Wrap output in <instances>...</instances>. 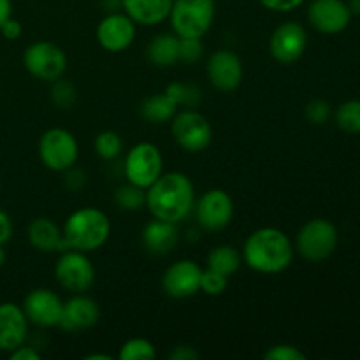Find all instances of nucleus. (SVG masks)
<instances>
[{"label": "nucleus", "mask_w": 360, "mask_h": 360, "mask_svg": "<svg viewBox=\"0 0 360 360\" xmlns=\"http://www.w3.org/2000/svg\"><path fill=\"white\" fill-rule=\"evenodd\" d=\"M6 264V250H4V245H0V269Z\"/></svg>", "instance_id": "nucleus-44"}, {"label": "nucleus", "mask_w": 360, "mask_h": 360, "mask_svg": "<svg viewBox=\"0 0 360 360\" xmlns=\"http://www.w3.org/2000/svg\"><path fill=\"white\" fill-rule=\"evenodd\" d=\"M23 65L28 74L41 81H56L67 70V55L60 46L37 41L25 49Z\"/></svg>", "instance_id": "nucleus-10"}, {"label": "nucleus", "mask_w": 360, "mask_h": 360, "mask_svg": "<svg viewBox=\"0 0 360 360\" xmlns=\"http://www.w3.org/2000/svg\"><path fill=\"white\" fill-rule=\"evenodd\" d=\"M336 125L347 134H360V101L343 102L334 112Z\"/></svg>", "instance_id": "nucleus-27"}, {"label": "nucleus", "mask_w": 360, "mask_h": 360, "mask_svg": "<svg viewBox=\"0 0 360 360\" xmlns=\"http://www.w3.org/2000/svg\"><path fill=\"white\" fill-rule=\"evenodd\" d=\"M202 42L197 37L179 39V60L183 62H197L202 56Z\"/></svg>", "instance_id": "nucleus-34"}, {"label": "nucleus", "mask_w": 360, "mask_h": 360, "mask_svg": "<svg viewBox=\"0 0 360 360\" xmlns=\"http://www.w3.org/2000/svg\"><path fill=\"white\" fill-rule=\"evenodd\" d=\"M157 357V348L144 338H132L125 341L118 352L120 360H153Z\"/></svg>", "instance_id": "nucleus-26"}, {"label": "nucleus", "mask_w": 360, "mask_h": 360, "mask_svg": "<svg viewBox=\"0 0 360 360\" xmlns=\"http://www.w3.org/2000/svg\"><path fill=\"white\" fill-rule=\"evenodd\" d=\"M178 224H172V221L155 218V220L150 221L143 231L144 248H146L148 252L155 253V255H165V253L172 252L174 246L178 245Z\"/></svg>", "instance_id": "nucleus-22"}, {"label": "nucleus", "mask_w": 360, "mask_h": 360, "mask_svg": "<svg viewBox=\"0 0 360 360\" xmlns=\"http://www.w3.org/2000/svg\"><path fill=\"white\" fill-rule=\"evenodd\" d=\"M28 243L34 246L35 250L44 253L53 252H65L69 250L65 239H63V232L60 231L58 225L53 220L46 217L34 218L28 225Z\"/></svg>", "instance_id": "nucleus-20"}, {"label": "nucleus", "mask_w": 360, "mask_h": 360, "mask_svg": "<svg viewBox=\"0 0 360 360\" xmlns=\"http://www.w3.org/2000/svg\"><path fill=\"white\" fill-rule=\"evenodd\" d=\"M146 56L155 67H172L179 62V37L176 34H160L148 44Z\"/></svg>", "instance_id": "nucleus-23"}, {"label": "nucleus", "mask_w": 360, "mask_h": 360, "mask_svg": "<svg viewBox=\"0 0 360 360\" xmlns=\"http://www.w3.org/2000/svg\"><path fill=\"white\" fill-rule=\"evenodd\" d=\"M171 132L176 144L188 153H200L213 139V129L204 115L192 108L178 111L171 120Z\"/></svg>", "instance_id": "nucleus-7"}, {"label": "nucleus", "mask_w": 360, "mask_h": 360, "mask_svg": "<svg viewBox=\"0 0 360 360\" xmlns=\"http://www.w3.org/2000/svg\"><path fill=\"white\" fill-rule=\"evenodd\" d=\"M176 105H185V108H195L202 98V91L193 84L185 83H171L164 91Z\"/></svg>", "instance_id": "nucleus-28"}, {"label": "nucleus", "mask_w": 360, "mask_h": 360, "mask_svg": "<svg viewBox=\"0 0 360 360\" xmlns=\"http://www.w3.org/2000/svg\"><path fill=\"white\" fill-rule=\"evenodd\" d=\"M197 224L204 231L217 232L227 227L234 217V202L225 190L213 188L204 193L193 206Z\"/></svg>", "instance_id": "nucleus-11"}, {"label": "nucleus", "mask_w": 360, "mask_h": 360, "mask_svg": "<svg viewBox=\"0 0 360 360\" xmlns=\"http://www.w3.org/2000/svg\"><path fill=\"white\" fill-rule=\"evenodd\" d=\"M98 319H101V309L97 301L84 294H74V297L63 302V315L58 327L67 333H81L94 327Z\"/></svg>", "instance_id": "nucleus-19"}, {"label": "nucleus", "mask_w": 360, "mask_h": 360, "mask_svg": "<svg viewBox=\"0 0 360 360\" xmlns=\"http://www.w3.org/2000/svg\"><path fill=\"white\" fill-rule=\"evenodd\" d=\"M115 200L122 210L125 211H137L146 204V190L139 188L136 185L120 186L115 193Z\"/></svg>", "instance_id": "nucleus-30"}, {"label": "nucleus", "mask_w": 360, "mask_h": 360, "mask_svg": "<svg viewBox=\"0 0 360 360\" xmlns=\"http://www.w3.org/2000/svg\"><path fill=\"white\" fill-rule=\"evenodd\" d=\"M153 218L179 224L190 217L195 206V188L183 172H162L160 178L146 188V204Z\"/></svg>", "instance_id": "nucleus-1"}, {"label": "nucleus", "mask_w": 360, "mask_h": 360, "mask_svg": "<svg viewBox=\"0 0 360 360\" xmlns=\"http://www.w3.org/2000/svg\"><path fill=\"white\" fill-rule=\"evenodd\" d=\"M123 171L130 185L143 190L150 188L164 172V158L160 150L151 143H137L127 153Z\"/></svg>", "instance_id": "nucleus-6"}, {"label": "nucleus", "mask_w": 360, "mask_h": 360, "mask_svg": "<svg viewBox=\"0 0 360 360\" xmlns=\"http://www.w3.org/2000/svg\"><path fill=\"white\" fill-rule=\"evenodd\" d=\"M266 360H306V355L292 345H274L264 354Z\"/></svg>", "instance_id": "nucleus-35"}, {"label": "nucleus", "mask_w": 360, "mask_h": 360, "mask_svg": "<svg viewBox=\"0 0 360 360\" xmlns=\"http://www.w3.org/2000/svg\"><path fill=\"white\" fill-rule=\"evenodd\" d=\"M348 7H350L352 14H359L360 16V0H348Z\"/></svg>", "instance_id": "nucleus-42"}, {"label": "nucleus", "mask_w": 360, "mask_h": 360, "mask_svg": "<svg viewBox=\"0 0 360 360\" xmlns=\"http://www.w3.org/2000/svg\"><path fill=\"white\" fill-rule=\"evenodd\" d=\"M21 308L28 323L42 329L58 327L63 315V301L49 288H34L28 292Z\"/></svg>", "instance_id": "nucleus-12"}, {"label": "nucleus", "mask_w": 360, "mask_h": 360, "mask_svg": "<svg viewBox=\"0 0 360 360\" xmlns=\"http://www.w3.org/2000/svg\"><path fill=\"white\" fill-rule=\"evenodd\" d=\"M39 157L49 171H69L79 157L76 137L69 130L58 127L46 130L39 141Z\"/></svg>", "instance_id": "nucleus-9"}, {"label": "nucleus", "mask_w": 360, "mask_h": 360, "mask_svg": "<svg viewBox=\"0 0 360 360\" xmlns=\"http://www.w3.org/2000/svg\"><path fill=\"white\" fill-rule=\"evenodd\" d=\"M13 238V221L4 210H0V245H6Z\"/></svg>", "instance_id": "nucleus-39"}, {"label": "nucleus", "mask_w": 360, "mask_h": 360, "mask_svg": "<svg viewBox=\"0 0 360 360\" xmlns=\"http://www.w3.org/2000/svg\"><path fill=\"white\" fill-rule=\"evenodd\" d=\"M0 34H2L7 41H16V39L21 37V34H23V27H21L20 21L14 20V18L11 16L9 20L0 27Z\"/></svg>", "instance_id": "nucleus-37"}, {"label": "nucleus", "mask_w": 360, "mask_h": 360, "mask_svg": "<svg viewBox=\"0 0 360 360\" xmlns=\"http://www.w3.org/2000/svg\"><path fill=\"white\" fill-rule=\"evenodd\" d=\"M210 83L218 91L238 90L243 81V63L241 58L231 49H218L210 56L206 65Z\"/></svg>", "instance_id": "nucleus-17"}, {"label": "nucleus", "mask_w": 360, "mask_h": 360, "mask_svg": "<svg viewBox=\"0 0 360 360\" xmlns=\"http://www.w3.org/2000/svg\"><path fill=\"white\" fill-rule=\"evenodd\" d=\"M338 229L326 218H313L306 221L297 232L295 248L308 262H323L338 248Z\"/></svg>", "instance_id": "nucleus-5"}, {"label": "nucleus", "mask_w": 360, "mask_h": 360, "mask_svg": "<svg viewBox=\"0 0 360 360\" xmlns=\"http://www.w3.org/2000/svg\"><path fill=\"white\" fill-rule=\"evenodd\" d=\"M86 360H111V355H102V354H91L84 357Z\"/></svg>", "instance_id": "nucleus-43"}, {"label": "nucleus", "mask_w": 360, "mask_h": 360, "mask_svg": "<svg viewBox=\"0 0 360 360\" xmlns=\"http://www.w3.org/2000/svg\"><path fill=\"white\" fill-rule=\"evenodd\" d=\"M62 232L69 248L88 253L108 243L111 221L97 207H81L67 218Z\"/></svg>", "instance_id": "nucleus-3"}, {"label": "nucleus", "mask_w": 360, "mask_h": 360, "mask_svg": "<svg viewBox=\"0 0 360 360\" xmlns=\"http://www.w3.org/2000/svg\"><path fill=\"white\" fill-rule=\"evenodd\" d=\"M136 23L125 13H109L97 27V41L109 53H120L130 48L136 39Z\"/></svg>", "instance_id": "nucleus-16"}, {"label": "nucleus", "mask_w": 360, "mask_h": 360, "mask_svg": "<svg viewBox=\"0 0 360 360\" xmlns=\"http://www.w3.org/2000/svg\"><path fill=\"white\" fill-rule=\"evenodd\" d=\"M171 360H195L199 359V354H197L193 348L190 347H178L171 355H169Z\"/></svg>", "instance_id": "nucleus-40"}, {"label": "nucleus", "mask_w": 360, "mask_h": 360, "mask_svg": "<svg viewBox=\"0 0 360 360\" xmlns=\"http://www.w3.org/2000/svg\"><path fill=\"white\" fill-rule=\"evenodd\" d=\"M11 360H41V354L35 350L34 347H27V345H21L16 350H13L9 354Z\"/></svg>", "instance_id": "nucleus-38"}, {"label": "nucleus", "mask_w": 360, "mask_h": 360, "mask_svg": "<svg viewBox=\"0 0 360 360\" xmlns=\"http://www.w3.org/2000/svg\"><path fill=\"white\" fill-rule=\"evenodd\" d=\"M227 276L217 273V271L206 269L202 271V278H200V292L207 295H221L227 290Z\"/></svg>", "instance_id": "nucleus-31"}, {"label": "nucleus", "mask_w": 360, "mask_h": 360, "mask_svg": "<svg viewBox=\"0 0 360 360\" xmlns=\"http://www.w3.org/2000/svg\"><path fill=\"white\" fill-rule=\"evenodd\" d=\"M243 262L262 274H278L294 262V246L283 231L262 227L252 232L243 246Z\"/></svg>", "instance_id": "nucleus-2"}, {"label": "nucleus", "mask_w": 360, "mask_h": 360, "mask_svg": "<svg viewBox=\"0 0 360 360\" xmlns=\"http://www.w3.org/2000/svg\"><path fill=\"white\" fill-rule=\"evenodd\" d=\"M13 16V2L11 0H0V27Z\"/></svg>", "instance_id": "nucleus-41"}, {"label": "nucleus", "mask_w": 360, "mask_h": 360, "mask_svg": "<svg viewBox=\"0 0 360 360\" xmlns=\"http://www.w3.org/2000/svg\"><path fill=\"white\" fill-rule=\"evenodd\" d=\"M56 281L70 294H86L95 283V267L84 252L65 250L55 266Z\"/></svg>", "instance_id": "nucleus-8"}, {"label": "nucleus", "mask_w": 360, "mask_h": 360, "mask_svg": "<svg viewBox=\"0 0 360 360\" xmlns=\"http://www.w3.org/2000/svg\"><path fill=\"white\" fill-rule=\"evenodd\" d=\"M176 112H178V105L165 94L151 95L141 105V115L150 123L171 122Z\"/></svg>", "instance_id": "nucleus-25"}, {"label": "nucleus", "mask_w": 360, "mask_h": 360, "mask_svg": "<svg viewBox=\"0 0 360 360\" xmlns=\"http://www.w3.org/2000/svg\"><path fill=\"white\" fill-rule=\"evenodd\" d=\"M207 269L217 271V273L224 274V276H232L236 271L241 267L243 255L231 245H220L214 246L210 253H207Z\"/></svg>", "instance_id": "nucleus-24"}, {"label": "nucleus", "mask_w": 360, "mask_h": 360, "mask_svg": "<svg viewBox=\"0 0 360 360\" xmlns=\"http://www.w3.org/2000/svg\"><path fill=\"white\" fill-rule=\"evenodd\" d=\"M259 2L273 13H290L301 7L306 0H259Z\"/></svg>", "instance_id": "nucleus-36"}, {"label": "nucleus", "mask_w": 360, "mask_h": 360, "mask_svg": "<svg viewBox=\"0 0 360 360\" xmlns=\"http://www.w3.org/2000/svg\"><path fill=\"white\" fill-rule=\"evenodd\" d=\"M306 48H308V35L304 27L297 21H285L271 35V56L285 65L297 62L304 55Z\"/></svg>", "instance_id": "nucleus-13"}, {"label": "nucleus", "mask_w": 360, "mask_h": 360, "mask_svg": "<svg viewBox=\"0 0 360 360\" xmlns=\"http://www.w3.org/2000/svg\"><path fill=\"white\" fill-rule=\"evenodd\" d=\"M172 2L174 0H122V7L136 25L155 27L167 20Z\"/></svg>", "instance_id": "nucleus-21"}, {"label": "nucleus", "mask_w": 360, "mask_h": 360, "mask_svg": "<svg viewBox=\"0 0 360 360\" xmlns=\"http://www.w3.org/2000/svg\"><path fill=\"white\" fill-rule=\"evenodd\" d=\"M28 336V320L23 308L16 302H0V352L11 354L25 343Z\"/></svg>", "instance_id": "nucleus-18"}, {"label": "nucleus", "mask_w": 360, "mask_h": 360, "mask_svg": "<svg viewBox=\"0 0 360 360\" xmlns=\"http://www.w3.org/2000/svg\"><path fill=\"white\" fill-rule=\"evenodd\" d=\"M94 146L98 157L104 158V160H115L122 153L123 141L120 134H116L115 130H104V132H101L95 137Z\"/></svg>", "instance_id": "nucleus-29"}, {"label": "nucleus", "mask_w": 360, "mask_h": 360, "mask_svg": "<svg viewBox=\"0 0 360 360\" xmlns=\"http://www.w3.org/2000/svg\"><path fill=\"white\" fill-rule=\"evenodd\" d=\"M214 0H174L169 13L172 32L179 39H202L214 20Z\"/></svg>", "instance_id": "nucleus-4"}, {"label": "nucleus", "mask_w": 360, "mask_h": 360, "mask_svg": "<svg viewBox=\"0 0 360 360\" xmlns=\"http://www.w3.org/2000/svg\"><path fill=\"white\" fill-rule=\"evenodd\" d=\"M352 11L345 0H313L308 7V20L322 34H340L352 21Z\"/></svg>", "instance_id": "nucleus-15"}, {"label": "nucleus", "mask_w": 360, "mask_h": 360, "mask_svg": "<svg viewBox=\"0 0 360 360\" xmlns=\"http://www.w3.org/2000/svg\"><path fill=\"white\" fill-rule=\"evenodd\" d=\"M304 115L313 125H323V123H327V120L330 118V105L327 104L326 101L315 98V101H311L306 105Z\"/></svg>", "instance_id": "nucleus-33"}, {"label": "nucleus", "mask_w": 360, "mask_h": 360, "mask_svg": "<svg viewBox=\"0 0 360 360\" xmlns=\"http://www.w3.org/2000/svg\"><path fill=\"white\" fill-rule=\"evenodd\" d=\"M200 266L193 260H179L171 264L162 276V288L172 299H186L200 292Z\"/></svg>", "instance_id": "nucleus-14"}, {"label": "nucleus", "mask_w": 360, "mask_h": 360, "mask_svg": "<svg viewBox=\"0 0 360 360\" xmlns=\"http://www.w3.org/2000/svg\"><path fill=\"white\" fill-rule=\"evenodd\" d=\"M53 90H51V101L55 102L58 108L69 109L70 105L76 101V88L69 83V81H63L62 77L56 81H53Z\"/></svg>", "instance_id": "nucleus-32"}]
</instances>
